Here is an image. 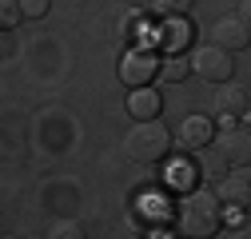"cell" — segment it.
<instances>
[{"label":"cell","instance_id":"obj_1","mask_svg":"<svg viewBox=\"0 0 251 239\" xmlns=\"http://www.w3.org/2000/svg\"><path fill=\"white\" fill-rule=\"evenodd\" d=\"M172 143H176V132H168L155 116V120H136L132 124V132L124 136V152L136 164H160L172 152Z\"/></svg>","mask_w":251,"mask_h":239},{"label":"cell","instance_id":"obj_2","mask_svg":"<svg viewBox=\"0 0 251 239\" xmlns=\"http://www.w3.org/2000/svg\"><path fill=\"white\" fill-rule=\"evenodd\" d=\"M219 195L215 191H192L179 207V231L187 235H215L219 231Z\"/></svg>","mask_w":251,"mask_h":239},{"label":"cell","instance_id":"obj_3","mask_svg":"<svg viewBox=\"0 0 251 239\" xmlns=\"http://www.w3.org/2000/svg\"><path fill=\"white\" fill-rule=\"evenodd\" d=\"M192 72H196L200 80H207V84H224V80H231V72H235L231 52L219 48V44H200V48L192 52Z\"/></svg>","mask_w":251,"mask_h":239},{"label":"cell","instance_id":"obj_4","mask_svg":"<svg viewBox=\"0 0 251 239\" xmlns=\"http://www.w3.org/2000/svg\"><path fill=\"white\" fill-rule=\"evenodd\" d=\"M215 156L227 167H247L251 164V128H224L215 136Z\"/></svg>","mask_w":251,"mask_h":239},{"label":"cell","instance_id":"obj_5","mask_svg":"<svg viewBox=\"0 0 251 239\" xmlns=\"http://www.w3.org/2000/svg\"><path fill=\"white\" fill-rule=\"evenodd\" d=\"M211 44L227 48V52L247 48V44H251V24H247L239 12H231V16H219V20L211 24Z\"/></svg>","mask_w":251,"mask_h":239},{"label":"cell","instance_id":"obj_6","mask_svg":"<svg viewBox=\"0 0 251 239\" xmlns=\"http://www.w3.org/2000/svg\"><path fill=\"white\" fill-rule=\"evenodd\" d=\"M211 120L207 116H187L183 124L176 128V147L179 152H203V147L211 143Z\"/></svg>","mask_w":251,"mask_h":239},{"label":"cell","instance_id":"obj_7","mask_svg":"<svg viewBox=\"0 0 251 239\" xmlns=\"http://www.w3.org/2000/svg\"><path fill=\"white\" fill-rule=\"evenodd\" d=\"M155 72H160V60H155L151 52H128L120 60V80L132 84V88H144Z\"/></svg>","mask_w":251,"mask_h":239},{"label":"cell","instance_id":"obj_8","mask_svg":"<svg viewBox=\"0 0 251 239\" xmlns=\"http://www.w3.org/2000/svg\"><path fill=\"white\" fill-rule=\"evenodd\" d=\"M247 88L243 84H231V80H224L219 84V92H215V112L219 116H243L247 112Z\"/></svg>","mask_w":251,"mask_h":239},{"label":"cell","instance_id":"obj_9","mask_svg":"<svg viewBox=\"0 0 251 239\" xmlns=\"http://www.w3.org/2000/svg\"><path fill=\"white\" fill-rule=\"evenodd\" d=\"M219 203L231 207V212H243V207L251 203V184H247V175H227L224 184H219Z\"/></svg>","mask_w":251,"mask_h":239},{"label":"cell","instance_id":"obj_10","mask_svg":"<svg viewBox=\"0 0 251 239\" xmlns=\"http://www.w3.org/2000/svg\"><path fill=\"white\" fill-rule=\"evenodd\" d=\"M160 108H164V100H160V92H155L151 84L132 88V96H128V112H132L136 120H155V116H160Z\"/></svg>","mask_w":251,"mask_h":239},{"label":"cell","instance_id":"obj_11","mask_svg":"<svg viewBox=\"0 0 251 239\" xmlns=\"http://www.w3.org/2000/svg\"><path fill=\"white\" fill-rule=\"evenodd\" d=\"M160 40L176 52L179 44H187L192 40V24H187V16H176V20H164V32H160Z\"/></svg>","mask_w":251,"mask_h":239},{"label":"cell","instance_id":"obj_12","mask_svg":"<svg viewBox=\"0 0 251 239\" xmlns=\"http://www.w3.org/2000/svg\"><path fill=\"white\" fill-rule=\"evenodd\" d=\"M196 0H151V12L160 20H176V16H187Z\"/></svg>","mask_w":251,"mask_h":239},{"label":"cell","instance_id":"obj_13","mask_svg":"<svg viewBox=\"0 0 251 239\" xmlns=\"http://www.w3.org/2000/svg\"><path fill=\"white\" fill-rule=\"evenodd\" d=\"M187 72H192V64H187L183 56H168L164 64H160V76H164V80H172V84H179Z\"/></svg>","mask_w":251,"mask_h":239},{"label":"cell","instance_id":"obj_14","mask_svg":"<svg viewBox=\"0 0 251 239\" xmlns=\"http://www.w3.org/2000/svg\"><path fill=\"white\" fill-rule=\"evenodd\" d=\"M80 235H84V223H76V219H56L48 227V239H80Z\"/></svg>","mask_w":251,"mask_h":239},{"label":"cell","instance_id":"obj_15","mask_svg":"<svg viewBox=\"0 0 251 239\" xmlns=\"http://www.w3.org/2000/svg\"><path fill=\"white\" fill-rule=\"evenodd\" d=\"M24 16V8H20V0H0V28H16V20Z\"/></svg>","mask_w":251,"mask_h":239},{"label":"cell","instance_id":"obj_16","mask_svg":"<svg viewBox=\"0 0 251 239\" xmlns=\"http://www.w3.org/2000/svg\"><path fill=\"white\" fill-rule=\"evenodd\" d=\"M20 8H24V16H32V20H36V16L48 12V0H20Z\"/></svg>","mask_w":251,"mask_h":239},{"label":"cell","instance_id":"obj_17","mask_svg":"<svg viewBox=\"0 0 251 239\" xmlns=\"http://www.w3.org/2000/svg\"><path fill=\"white\" fill-rule=\"evenodd\" d=\"M239 16H243V20L251 24V0H239Z\"/></svg>","mask_w":251,"mask_h":239},{"label":"cell","instance_id":"obj_18","mask_svg":"<svg viewBox=\"0 0 251 239\" xmlns=\"http://www.w3.org/2000/svg\"><path fill=\"white\" fill-rule=\"evenodd\" d=\"M243 116H247V128H251V104H247V112H243Z\"/></svg>","mask_w":251,"mask_h":239},{"label":"cell","instance_id":"obj_19","mask_svg":"<svg viewBox=\"0 0 251 239\" xmlns=\"http://www.w3.org/2000/svg\"><path fill=\"white\" fill-rule=\"evenodd\" d=\"M247 235H251V215H247Z\"/></svg>","mask_w":251,"mask_h":239}]
</instances>
